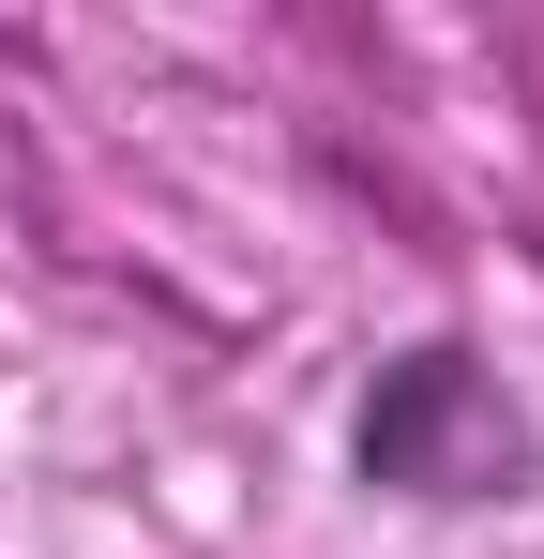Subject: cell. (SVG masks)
<instances>
[{
    "mask_svg": "<svg viewBox=\"0 0 544 559\" xmlns=\"http://www.w3.org/2000/svg\"><path fill=\"white\" fill-rule=\"evenodd\" d=\"M348 468L378 484V499H515L530 484V408L484 378V348H453V333H424V348H393V364L363 378L348 408Z\"/></svg>",
    "mask_w": 544,
    "mask_h": 559,
    "instance_id": "obj_1",
    "label": "cell"
}]
</instances>
